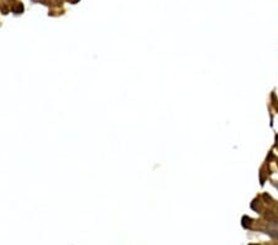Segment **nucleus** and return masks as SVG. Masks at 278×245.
Masks as SVG:
<instances>
[{
	"mask_svg": "<svg viewBox=\"0 0 278 245\" xmlns=\"http://www.w3.org/2000/svg\"><path fill=\"white\" fill-rule=\"evenodd\" d=\"M267 234H269L274 239H278V223L271 222L267 227Z\"/></svg>",
	"mask_w": 278,
	"mask_h": 245,
	"instance_id": "1",
	"label": "nucleus"
},
{
	"mask_svg": "<svg viewBox=\"0 0 278 245\" xmlns=\"http://www.w3.org/2000/svg\"><path fill=\"white\" fill-rule=\"evenodd\" d=\"M13 11H14L15 14H21V13L24 11V6H22V4H18L16 6H14V7H13Z\"/></svg>",
	"mask_w": 278,
	"mask_h": 245,
	"instance_id": "2",
	"label": "nucleus"
},
{
	"mask_svg": "<svg viewBox=\"0 0 278 245\" xmlns=\"http://www.w3.org/2000/svg\"><path fill=\"white\" fill-rule=\"evenodd\" d=\"M277 165H278V163H277Z\"/></svg>",
	"mask_w": 278,
	"mask_h": 245,
	"instance_id": "3",
	"label": "nucleus"
}]
</instances>
